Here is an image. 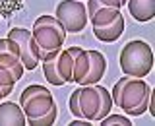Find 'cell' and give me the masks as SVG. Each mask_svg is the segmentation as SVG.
I'll list each match as a JSON object with an SVG mask.
<instances>
[{"mask_svg": "<svg viewBox=\"0 0 155 126\" xmlns=\"http://www.w3.org/2000/svg\"><path fill=\"white\" fill-rule=\"evenodd\" d=\"M0 68L8 70L10 74L18 80H21L23 76V64H21V58H19V48L18 45L12 41V39H0Z\"/></svg>", "mask_w": 155, "mask_h": 126, "instance_id": "cell-8", "label": "cell"}, {"mask_svg": "<svg viewBox=\"0 0 155 126\" xmlns=\"http://www.w3.org/2000/svg\"><path fill=\"white\" fill-rule=\"evenodd\" d=\"M80 2H81V0H80Z\"/></svg>", "mask_w": 155, "mask_h": 126, "instance_id": "cell-25", "label": "cell"}, {"mask_svg": "<svg viewBox=\"0 0 155 126\" xmlns=\"http://www.w3.org/2000/svg\"><path fill=\"white\" fill-rule=\"evenodd\" d=\"M4 97H6V95H4V93H2V89H0V103H2V99H4Z\"/></svg>", "mask_w": 155, "mask_h": 126, "instance_id": "cell-23", "label": "cell"}, {"mask_svg": "<svg viewBox=\"0 0 155 126\" xmlns=\"http://www.w3.org/2000/svg\"><path fill=\"white\" fill-rule=\"evenodd\" d=\"M56 114H58V111H56V109H52L51 113L45 114V116H39V118L27 120V124H29V126H51V124H54Z\"/></svg>", "mask_w": 155, "mask_h": 126, "instance_id": "cell-21", "label": "cell"}, {"mask_svg": "<svg viewBox=\"0 0 155 126\" xmlns=\"http://www.w3.org/2000/svg\"><path fill=\"white\" fill-rule=\"evenodd\" d=\"M58 51H60V48H58ZM58 51L47 52V56L41 60V66H43V74H45L48 84L60 87V85H64V81H62L60 78H58V74H56V55H58Z\"/></svg>", "mask_w": 155, "mask_h": 126, "instance_id": "cell-14", "label": "cell"}, {"mask_svg": "<svg viewBox=\"0 0 155 126\" xmlns=\"http://www.w3.org/2000/svg\"><path fill=\"white\" fill-rule=\"evenodd\" d=\"M113 105L122 109L128 116H142L151 105V87L143 78L124 76L114 84L113 91Z\"/></svg>", "mask_w": 155, "mask_h": 126, "instance_id": "cell-1", "label": "cell"}, {"mask_svg": "<svg viewBox=\"0 0 155 126\" xmlns=\"http://www.w3.org/2000/svg\"><path fill=\"white\" fill-rule=\"evenodd\" d=\"M54 18L64 25L66 31L80 33L87 25V8L80 0H60L56 6Z\"/></svg>", "mask_w": 155, "mask_h": 126, "instance_id": "cell-7", "label": "cell"}, {"mask_svg": "<svg viewBox=\"0 0 155 126\" xmlns=\"http://www.w3.org/2000/svg\"><path fill=\"white\" fill-rule=\"evenodd\" d=\"M126 6L136 22H149L155 16V0H126Z\"/></svg>", "mask_w": 155, "mask_h": 126, "instance_id": "cell-11", "label": "cell"}, {"mask_svg": "<svg viewBox=\"0 0 155 126\" xmlns=\"http://www.w3.org/2000/svg\"><path fill=\"white\" fill-rule=\"evenodd\" d=\"M89 124H93L91 120H85V118H74L70 122V126H89Z\"/></svg>", "mask_w": 155, "mask_h": 126, "instance_id": "cell-22", "label": "cell"}, {"mask_svg": "<svg viewBox=\"0 0 155 126\" xmlns=\"http://www.w3.org/2000/svg\"><path fill=\"white\" fill-rule=\"evenodd\" d=\"M31 33L39 48L43 51V55L47 56V52H54L62 48L68 31L54 16H39L33 23Z\"/></svg>", "mask_w": 155, "mask_h": 126, "instance_id": "cell-3", "label": "cell"}, {"mask_svg": "<svg viewBox=\"0 0 155 126\" xmlns=\"http://www.w3.org/2000/svg\"><path fill=\"white\" fill-rule=\"evenodd\" d=\"M19 107L23 109L27 120H33V118L48 114L52 109H56V103H54L52 93L45 85L33 84V85H27L21 91V95H19Z\"/></svg>", "mask_w": 155, "mask_h": 126, "instance_id": "cell-4", "label": "cell"}, {"mask_svg": "<svg viewBox=\"0 0 155 126\" xmlns=\"http://www.w3.org/2000/svg\"><path fill=\"white\" fill-rule=\"evenodd\" d=\"M72 70H74V56L68 48H60L56 55V74L64 84L72 81Z\"/></svg>", "mask_w": 155, "mask_h": 126, "instance_id": "cell-13", "label": "cell"}, {"mask_svg": "<svg viewBox=\"0 0 155 126\" xmlns=\"http://www.w3.org/2000/svg\"><path fill=\"white\" fill-rule=\"evenodd\" d=\"M95 89H97V93H99V97H101V107H99V113H97V116H95V122H99V120H103L105 116L113 111L114 105H113V97H110L107 87L95 84Z\"/></svg>", "mask_w": 155, "mask_h": 126, "instance_id": "cell-16", "label": "cell"}, {"mask_svg": "<svg viewBox=\"0 0 155 126\" xmlns=\"http://www.w3.org/2000/svg\"><path fill=\"white\" fill-rule=\"evenodd\" d=\"M120 16V10H114V8H99L95 14L89 16V22L93 27H103V25H109L113 23L116 18Z\"/></svg>", "mask_w": 155, "mask_h": 126, "instance_id": "cell-15", "label": "cell"}, {"mask_svg": "<svg viewBox=\"0 0 155 126\" xmlns=\"http://www.w3.org/2000/svg\"><path fill=\"white\" fill-rule=\"evenodd\" d=\"M27 116L23 109L12 101L0 103V126H25Z\"/></svg>", "mask_w": 155, "mask_h": 126, "instance_id": "cell-10", "label": "cell"}, {"mask_svg": "<svg viewBox=\"0 0 155 126\" xmlns=\"http://www.w3.org/2000/svg\"><path fill=\"white\" fill-rule=\"evenodd\" d=\"M14 85H16V78L10 74L8 70L0 68V89H2V93L8 97L14 91Z\"/></svg>", "mask_w": 155, "mask_h": 126, "instance_id": "cell-20", "label": "cell"}, {"mask_svg": "<svg viewBox=\"0 0 155 126\" xmlns=\"http://www.w3.org/2000/svg\"><path fill=\"white\" fill-rule=\"evenodd\" d=\"M68 107H70V113L74 114V118H85L95 122V116L101 107V97L97 93L95 85H81L76 91H72Z\"/></svg>", "mask_w": 155, "mask_h": 126, "instance_id": "cell-5", "label": "cell"}, {"mask_svg": "<svg viewBox=\"0 0 155 126\" xmlns=\"http://www.w3.org/2000/svg\"><path fill=\"white\" fill-rule=\"evenodd\" d=\"M8 39H12L19 48V58H21V64L25 70H35L41 64V60L45 58L43 51L39 48V45L33 39L31 29L25 27H12L8 31Z\"/></svg>", "mask_w": 155, "mask_h": 126, "instance_id": "cell-6", "label": "cell"}, {"mask_svg": "<svg viewBox=\"0 0 155 126\" xmlns=\"http://www.w3.org/2000/svg\"><path fill=\"white\" fill-rule=\"evenodd\" d=\"M124 33V16L120 14L113 23L103 27H93V35L103 43H114L116 39H120V35Z\"/></svg>", "mask_w": 155, "mask_h": 126, "instance_id": "cell-12", "label": "cell"}, {"mask_svg": "<svg viewBox=\"0 0 155 126\" xmlns=\"http://www.w3.org/2000/svg\"><path fill=\"white\" fill-rule=\"evenodd\" d=\"M120 4H122V6H124V4H126V0H120Z\"/></svg>", "mask_w": 155, "mask_h": 126, "instance_id": "cell-24", "label": "cell"}, {"mask_svg": "<svg viewBox=\"0 0 155 126\" xmlns=\"http://www.w3.org/2000/svg\"><path fill=\"white\" fill-rule=\"evenodd\" d=\"M107 70V60L99 51H89V66H87V74L84 76V80L80 81V85H95L103 80Z\"/></svg>", "mask_w": 155, "mask_h": 126, "instance_id": "cell-9", "label": "cell"}, {"mask_svg": "<svg viewBox=\"0 0 155 126\" xmlns=\"http://www.w3.org/2000/svg\"><path fill=\"white\" fill-rule=\"evenodd\" d=\"M120 70L124 76H134V78H145L153 68V51L145 41L134 39L126 43L120 51L118 56Z\"/></svg>", "mask_w": 155, "mask_h": 126, "instance_id": "cell-2", "label": "cell"}, {"mask_svg": "<svg viewBox=\"0 0 155 126\" xmlns=\"http://www.w3.org/2000/svg\"><path fill=\"white\" fill-rule=\"evenodd\" d=\"M97 124H101V126H132V120H130L126 114H110L109 113Z\"/></svg>", "mask_w": 155, "mask_h": 126, "instance_id": "cell-18", "label": "cell"}, {"mask_svg": "<svg viewBox=\"0 0 155 126\" xmlns=\"http://www.w3.org/2000/svg\"><path fill=\"white\" fill-rule=\"evenodd\" d=\"M85 8H87V18H89L91 14H95L99 8H114V10H120V8H122V4H120V0H87Z\"/></svg>", "mask_w": 155, "mask_h": 126, "instance_id": "cell-17", "label": "cell"}, {"mask_svg": "<svg viewBox=\"0 0 155 126\" xmlns=\"http://www.w3.org/2000/svg\"><path fill=\"white\" fill-rule=\"evenodd\" d=\"M23 6V0H0V16L10 18Z\"/></svg>", "mask_w": 155, "mask_h": 126, "instance_id": "cell-19", "label": "cell"}]
</instances>
